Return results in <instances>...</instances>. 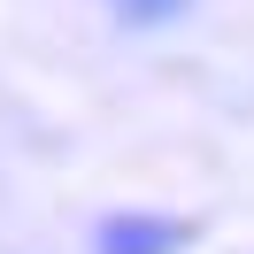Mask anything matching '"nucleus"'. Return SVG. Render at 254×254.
I'll return each mask as SVG.
<instances>
[{
    "label": "nucleus",
    "instance_id": "f257e3e1",
    "mask_svg": "<svg viewBox=\"0 0 254 254\" xmlns=\"http://www.w3.org/2000/svg\"><path fill=\"white\" fill-rule=\"evenodd\" d=\"M185 247V223L170 216H108L93 231V254H177Z\"/></svg>",
    "mask_w": 254,
    "mask_h": 254
},
{
    "label": "nucleus",
    "instance_id": "f03ea898",
    "mask_svg": "<svg viewBox=\"0 0 254 254\" xmlns=\"http://www.w3.org/2000/svg\"><path fill=\"white\" fill-rule=\"evenodd\" d=\"M185 0H116V16L124 23H162V16H177Z\"/></svg>",
    "mask_w": 254,
    "mask_h": 254
}]
</instances>
